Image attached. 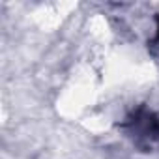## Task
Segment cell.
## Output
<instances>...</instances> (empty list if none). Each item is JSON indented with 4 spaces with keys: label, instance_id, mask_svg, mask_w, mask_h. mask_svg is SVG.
Masks as SVG:
<instances>
[{
    "label": "cell",
    "instance_id": "6da1fadb",
    "mask_svg": "<svg viewBox=\"0 0 159 159\" xmlns=\"http://www.w3.org/2000/svg\"><path fill=\"white\" fill-rule=\"evenodd\" d=\"M127 127H129V133L137 137V140L152 142L159 139V120L155 114H152L146 109L135 111L127 118Z\"/></svg>",
    "mask_w": 159,
    "mask_h": 159
},
{
    "label": "cell",
    "instance_id": "7a4b0ae2",
    "mask_svg": "<svg viewBox=\"0 0 159 159\" xmlns=\"http://www.w3.org/2000/svg\"><path fill=\"white\" fill-rule=\"evenodd\" d=\"M157 41H159V19H157Z\"/></svg>",
    "mask_w": 159,
    "mask_h": 159
}]
</instances>
